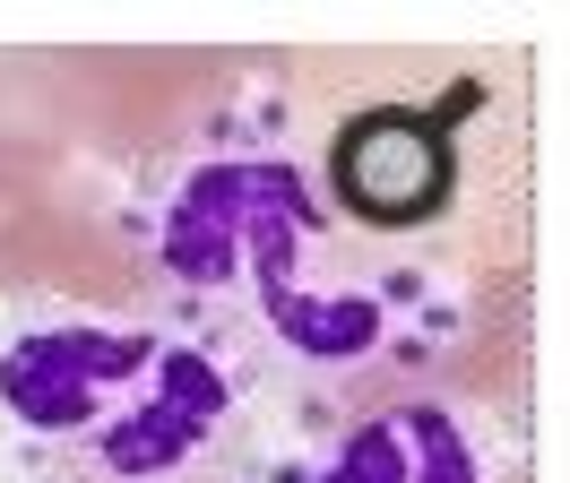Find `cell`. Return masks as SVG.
Returning a JSON list of instances; mask_svg holds the SVG:
<instances>
[{"label":"cell","instance_id":"cell-2","mask_svg":"<svg viewBox=\"0 0 570 483\" xmlns=\"http://www.w3.org/2000/svg\"><path fill=\"white\" fill-rule=\"evenodd\" d=\"M268 372L165 319H27L0 345V414L36 483H243Z\"/></svg>","mask_w":570,"mask_h":483},{"label":"cell","instance_id":"cell-4","mask_svg":"<svg viewBox=\"0 0 570 483\" xmlns=\"http://www.w3.org/2000/svg\"><path fill=\"white\" fill-rule=\"evenodd\" d=\"M450 190H459V147L441 138V121H424L415 103H372L337 130L321 199L355 234H406V225L441 216Z\"/></svg>","mask_w":570,"mask_h":483},{"label":"cell","instance_id":"cell-3","mask_svg":"<svg viewBox=\"0 0 570 483\" xmlns=\"http://www.w3.org/2000/svg\"><path fill=\"white\" fill-rule=\"evenodd\" d=\"M243 483H484V457L459 432V414L432 397H390L372 414H337L321 432H303L294 448L250 457Z\"/></svg>","mask_w":570,"mask_h":483},{"label":"cell","instance_id":"cell-1","mask_svg":"<svg viewBox=\"0 0 570 483\" xmlns=\"http://www.w3.org/2000/svg\"><path fill=\"white\" fill-rule=\"evenodd\" d=\"M156 268L199 337L259 372H363L415 337L424 276L372 259L321 181L277 147H216L156 199Z\"/></svg>","mask_w":570,"mask_h":483}]
</instances>
